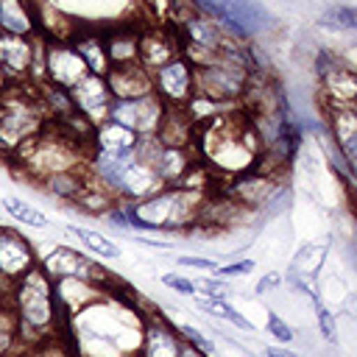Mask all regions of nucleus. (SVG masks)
<instances>
[{"instance_id": "obj_1", "label": "nucleus", "mask_w": 357, "mask_h": 357, "mask_svg": "<svg viewBox=\"0 0 357 357\" xmlns=\"http://www.w3.org/2000/svg\"><path fill=\"white\" fill-rule=\"evenodd\" d=\"M195 134L204 159L223 173H248V167H254L259 159L257 153L262 142L245 114L220 112L212 120L198 123Z\"/></svg>"}, {"instance_id": "obj_2", "label": "nucleus", "mask_w": 357, "mask_h": 357, "mask_svg": "<svg viewBox=\"0 0 357 357\" xmlns=\"http://www.w3.org/2000/svg\"><path fill=\"white\" fill-rule=\"evenodd\" d=\"M134 231H184L195 223L201 192L184 187H162L142 201H120Z\"/></svg>"}, {"instance_id": "obj_3", "label": "nucleus", "mask_w": 357, "mask_h": 357, "mask_svg": "<svg viewBox=\"0 0 357 357\" xmlns=\"http://www.w3.org/2000/svg\"><path fill=\"white\" fill-rule=\"evenodd\" d=\"M8 301H11V310H14L17 321H20V335L22 332H33V335L45 337V332L53 326V321L61 312V307L56 301L53 279L39 265L31 268L22 279H17L11 284Z\"/></svg>"}, {"instance_id": "obj_4", "label": "nucleus", "mask_w": 357, "mask_h": 357, "mask_svg": "<svg viewBox=\"0 0 357 357\" xmlns=\"http://www.w3.org/2000/svg\"><path fill=\"white\" fill-rule=\"evenodd\" d=\"M192 75H195V95L215 100L220 106L243 98L248 89V81H251L248 67L229 61V59H220V61H212L204 67H192Z\"/></svg>"}, {"instance_id": "obj_5", "label": "nucleus", "mask_w": 357, "mask_h": 357, "mask_svg": "<svg viewBox=\"0 0 357 357\" xmlns=\"http://www.w3.org/2000/svg\"><path fill=\"white\" fill-rule=\"evenodd\" d=\"M45 126L42 109L20 92L0 98V151H17Z\"/></svg>"}, {"instance_id": "obj_6", "label": "nucleus", "mask_w": 357, "mask_h": 357, "mask_svg": "<svg viewBox=\"0 0 357 357\" xmlns=\"http://www.w3.org/2000/svg\"><path fill=\"white\" fill-rule=\"evenodd\" d=\"M215 22L229 36L245 42L259 33H268L276 25V17L259 0H220V14Z\"/></svg>"}, {"instance_id": "obj_7", "label": "nucleus", "mask_w": 357, "mask_h": 357, "mask_svg": "<svg viewBox=\"0 0 357 357\" xmlns=\"http://www.w3.org/2000/svg\"><path fill=\"white\" fill-rule=\"evenodd\" d=\"M162 114H165V103L156 98V92L142 95V98L112 100V109H109V120L134 131L137 137H156Z\"/></svg>"}, {"instance_id": "obj_8", "label": "nucleus", "mask_w": 357, "mask_h": 357, "mask_svg": "<svg viewBox=\"0 0 357 357\" xmlns=\"http://www.w3.org/2000/svg\"><path fill=\"white\" fill-rule=\"evenodd\" d=\"M153 81V92L165 106H187L195 95V75H192V64L184 56L170 59L167 64L156 67L151 73Z\"/></svg>"}, {"instance_id": "obj_9", "label": "nucleus", "mask_w": 357, "mask_h": 357, "mask_svg": "<svg viewBox=\"0 0 357 357\" xmlns=\"http://www.w3.org/2000/svg\"><path fill=\"white\" fill-rule=\"evenodd\" d=\"M39 268H42L53 282H59V279H84V282H92V284H98V287L109 282V276L100 271L98 262H92L89 257H84L81 251H75V248H70V245H56L50 254L42 257Z\"/></svg>"}, {"instance_id": "obj_10", "label": "nucleus", "mask_w": 357, "mask_h": 357, "mask_svg": "<svg viewBox=\"0 0 357 357\" xmlns=\"http://www.w3.org/2000/svg\"><path fill=\"white\" fill-rule=\"evenodd\" d=\"M86 73L89 70L78 56V50L73 47V42H59V39L45 42V81L50 86L70 92Z\"/></svg>"}, {"instance_id": "obj_11", "label": "nucleus", "mask_w": 357, "mask_h": 357, "mask_svg": "<svg viewBox=\"0 0 357 357\" xmlns=\"http://www.w3.org/2000/svg\"><path fill=\"white\" fill-rule=\"evenodd\" d=\"M70 100L73 109L89 123V126H100L109 120V109H112V92L106 84V75H95L86 73L73 89H70Z\"/></svg>"}, {"instance_id": "obj_12", "label": "nucleus", "mask_w": 357, "mask_h": 357, "mask_svg": "<svg viewBox=\"0 0 357 357\" xmlns=\"http://www.w3.org/2000/svg\"><path fill=\"white\" fill-rule=\"evenodd\" d=\"M36 265H39V259H36L28 237H22L14 229L0 226V279L14 284L17 279H22Z\"/></svg>"}, {"instance_id": "obj_13", "label": "nucleus", "mask_w": 357, "mask_h": 357, "mask_svg": "<svg viewBox=\"0 0 357 357\" xmlns=\"http://www.w3.org/2000/svg\"><path fill=\"white\" fill-rule=\"evenodd\" d=\"M33 56H36V39L0 33V70L6 81H22L25 75H31Z\"/></svg>"}, {"instance_id": "obj_14", "label": "nucleus", "mask_w": 357, "mask_h": 357, "mask_svg": "<svg viewBox=\"0 0 357 357\" xmlns=\"http://www.w3.org/2000/svg\"><path fill=\"white\" fill-rule=\"evenodd\" d=\"M181 343H184V337L178 335V329L156 312L145 321L142 346H139L137 357H178Z\"/></svg>"}, {"instance_id": "obj_15", "label": "nucleus", "mask_w": 357, "mask_h": 357, "mask_svg": "<svg viewBox=\"0 0 357 357\" xmlns=\"http://www.w3.org/2000/svg\"><path fill=\"white\" fill-rule=\"evenodd\" d=\"M181 56V39L165 28H148L139 33V64L153 73L156 67L167 64L170 59Z\"/></svg>"}, {"instance_id": "obj_16", "label": "nucleus", "mask_w": 357, "mask_h": 357, "mask_svg": "<svg viewBox=\"0 0 357 357\" xmlns=\"http://www.w3.org/2000/svg\"><path fill=\"white\" fill-rule=\"evenodd\" d=\"M100 36H103L109 70L112 67L139 64V31L134 25H114L112 31H106Z\"/></svg>"}, {"instance_id": "obj_17", "label": "nucleus", "mask_w": 357, "mask_h": 357, "mask_svg": "<svg viewBox=\"0 0 357 357\" xmlns=\"http://www.w3.org/2000/svg\"><path fill=\"white\" fill-rule=\"evenodd\" d=\"M279 184L268 173H243L229 184V201L245 209H259Z\"/></svg>"}, {"instance_id": "obj_18", "label": "nucleus", "mask_w": 357, "mask_h": 357, "mask_svg": "<svg viewBox=\"0 0 357 357\" xmlns=\"http://www.w3.org/2000/svg\"><path fill=\"white\" fill-rule=\"evenodd\" d=\"M106 84L114 100L120 98H142L153 92L151 73L142 64H128V67H112L106 73Z\"/></svg>"}, {"instance_id": "obj_19", "label": "nucleus", "mask_w": 357, "mask_h": 357, "mask_svg": "<svg viewBox=\"0 0 357 357\" xmlns=\"http://www.w3.org/2000/svg\"><path fill=\"white\" fill-rule=\"evenodd\" d=\"M332 134H335V142L349 165V173L357 176V114L354 109L349 106H335L332 112Z\"/></svg>"}, {"instance_id": "obj_20", "label": "nucleus", "mask_w": 357, "mask_h": 357, "mask_svg": "<svg viewBox=\"0 0 357 357\" xmlns=\"http://www.w3.org/2000/svg\"><path fill=\"white\" fill-rule=\"evenodd\" d=\"M36 25L39 17L31 0H0V33L33 36Z\"/></svg>"}, {"instance_id": "obj_21", "label": "nucleus", "mask_w": 357, "mask_h": 357, "mask_svg": "<svg viewBox=\"0 0 357 357\" xmlns=\"http://www.w3.org/2000/svg\"><path fill=\"white\" fill-rule=\"evenodd\" d=\"M139 139H142V137H137L134 131H128V128H123V126L106 120V123H100L98 131H95L92 151L109 153V156H123V153H131V151L139 145Z\"/></svg>"}, {"instance_id": "obj_22", "label": "nucleus", "mask_w": 357, "mask_h": 357, "mask_svg": "<svg viewBox=\"0 0 357 357\" xmlns=\"http://www.w3.org/2000/svg\"><path fill=\"white\" fill-rule=\"evenodd\" d=\"M42 184H45V190L50 195L75 204L81 198V192L92 184V176H86L84 170H61V173H53V176L42 178Z\"/></svg>"}, {"instance_id": "obj_23", "label": "nucleus", "mask_w": 357, "mask_h": 357, "mask_svg": "<svg viewBox=\"0 0 357 357\" xmlns=\"http://www.w3.org/2000/svg\"><path fill=\"white\" fill-rule=\"evenodd\" d=\"M73 47L78 50V56L84 59L86 70L95 75H106L109 73V59H106V47H103V36L95 31H84L78 36L70 39Z\"/></svg>"}, {"instance_id": "obj_24", "label": "nucleus", "mask_w": 357, "mask_h": 357, "mask_svg": "<svg viewBox=\"0 0 357 357\" xmlns=\"http://www.w3.org/2000/svg\"><path fill=\"white\" fill-rule=\"evenodd\" d=\"M67 234L75 237L89 254H98L103 259H117L120 257V245H114L109 237H103L95 229H84V226H67Z\"/></svg>"}, {"instance_id": "obj_25", "label": "nucleus", "mask_w": 357, "mask_h": 357, "mask_svg": "<svg viewBox=\"0 0 357 357\" xmlns=\"http://www.w3.org/2000/svg\"><path fill=\"white\" fill-rule=\"evenodd\" d=\"M195 307L201 310V312H206V315H212V318H220V321H229L231 326H237V329H243V332H254V324L243 315V312H237L231 304H229V298H198L195 301Z\"/></svg>"}, {"instance_id": "obj_26", "label": "nucleus", "mask_w": 357, "mask_h": 357, "mask_svg": "<svg viewBox=\"0 0 357 357\" xmlns=\"http://www.w3.org/2000/svg\"><path fill=\"white\" fill-rule=\"evenodd\" d=\"M3 209H6L17 223H22V226H31V229H47V226H50V218H47L42 209H36L33 204H28V201H22V198H17V195H6V198H3Z\"/></svg>"}, {"instance_id": "obj_27", "label": "nucleus", "mask_w": 357, "mask_h": 357, "mask_svg": "<svg viewBox=\"0 0 357 357\" xmlns=\"http://www.w3.org/2000/svg\"><path fill=\"white\" fill-rule=\"evenodd\" d=\"M17 335H20V321H17L11 301H8L0 307V357H8V351L17 343Z\"/></svg>"}, {"instance_id": "obj_28", "label": "nucleus", "mask_w": 357, "mask_h": 357, "mask_svg": "<svg viewBox=\"0 0 357 357\" xmlns=\"http://www.w3.org/2000/svg\"><path fill=\"white\" fill-rule=\"evenodd\" d=\"M290 198H293V190L284 187V184H279V187L271 192V198L259 206V212H262L265 218H276V215H282V212L290 206Z\"/></svg>"}, {"instance_id": "obj_29", "label": "nucleus", "mask_w": 357, "mask_h": 357, "mask_svg": "<svg viewBox=\"0 0 357 357\" xmlns=\"http://www.w3.org/2000/svg\"><path fill=\"white\" fill-rule=\"evenodd\" d=\"M195 293H201L204 298H229V284L220 276H198Z\"/></svg>"}, {"instance_id": "obj_30", "label": "nucleus", "mask_w": 357, "mask_h": 357, "mask_svg": "<svg viewBox=\"0 0 357 357\" xmlns=\"http://www.w3.org/2000/svg\"><path fill=\"white\" fill-rule=\"evenodd\" d=\"M176 329H178V335H181V337H184L190 346H195V349H201L204 354L215 357V351H218V349H215V343H212V340H209V337H206L201 329H195V326H190V324H178Z\"/></svg>"}, {"instance_id": "obj_31", "label": "nucleus", "mask_w": 357, "mask_h": 357, "mask_svg": "<svg viewBox=\"0 0 357 357\" xmlns=\"http://www.w3.org/2000/svg\"><path fill=\"white\" fill-rule=\"evenodd\" d=\"M28 357H70V354H67V346L61 340L45 335L36 340V346L28 351Z\"/></svg>"}, {"instance_id": "obj_32", "label": "nucleus", "mask_w": 357, "mask_h": 357, "mask_svg": "<svg viewBox=\"0 0 357 357\" xmlns=\"http://www.w3.org/2000/svg\"><path fill=\"white\" fill-rule=\"evenodd\" d=\"M315 318H318V329H321L324 340H326V343H337V326H335V318H332V312L321 304V298L315 301Z\"/></svg>"}, {"instance_id": "obj_33", "label": "nucleus", "mask_w": 357, "mask_h": 357, "mask_svg": "<svg viewBox=\"0 0 357 357\" xmlns=\"http://www.w3.org/2000/svg\"><path fill=\"white\" fill-rule=\"evenodd\" d=\"M268 335H273L279 343H290L293 337H296V332H293V326L287 324V321H282V315L279 312H273V310H268Z\"/></svg>"}, {"instance_id": "obj_34", "label": "nucleus", "mask_w": 357, "mask_h": 357, "mask_svg": "<svg viewBox=\"0 0 357 357\" xmlns=\"http://www.w3.org/2000/svg\"><path fill=\"white\" fill-rule=\"evenodd\" d=\"M251 271H254V259H237V262H229V265H218L215 268V276L234 279V276H248Z\"/></svg>"}, {"instance_id": "obj_35", "label": "nucleus", "mask_w": 357, "mask_h": 357, "mask_svg": "<svg viewBox=\"0 0 357 357\" xmlns=\"http://www.w3.org/2000/svg\"><path fill=\"white\" fill-rule=\"evenodd\" d=\"M162 284L170 287V290H176V293H181V296H195V282L187 279V276H181V273H165L162 276Z\"/></svg>"}, {"instance_id": "obj_36", "label": "nucleus", "mask_w": 357, "mask_h": 357, "mask_svg": "<svg viewBox=\"0 0 357 357\" xmlns=\"http://www.w3.org/2000/svg\"><path fill=\"white\" fill-rule=\"evenodd\" d=\"M178 265L195 268V271H209V273H215V268H218V262L206 259V257H178Z\"/></svg>"}, {"instance_id": "obj_37", "label": "nucleus", "mask_w": 357, "mask_h": 357, "mask_svg": "<svg viewBox=\"0 0 357 357\" xmlns=\"http://www.w3.org/2000/svg\"><path fill=\"white\" fill-rule=\"evenodd\" d=\"M282 284V276L276 273V271H271V273H265L259 282H257V287H254V293L257 296H265V293H271V290H276Z\"/></svg>"}, {"instance_id": "obj_38", "label": "nucleus", "mask_w": 357, "mask_h": 357, "mask_svg": "<svg viewBox=\"0 0 357 357\" xmlns=\"http://www.w3.org/2000/svg\"><path fill=\"white\" fill-rule=\"evenodd\" d=\"M262 357H301V354L293 351V349H284V346H265Z\"/></svg>"}, {"instance_id": "obj_39", "label": "nucleus", "mask_w": 357, "mask_h": 357, "mask_svg": "<svg viewBox=\"0 0 357 357\" xmlns=\"http://www.w3.org/2000/svg\"><path fill=\"white\" fill-rule=\"evenodd\" d=\"M142 245H148V248H162V251H167V248H173L170 243H165V240H156V237H145V234H139L137 237Z\"/></svg>"}, {"instance_id": "obj_40", "label": "nucleus", "mask_w": 357, "mask_h": 357, "mask_svg": "<svg viewBox=\"0 0 357 357\" xmlns=\"http://www.w3.org/2000/svg\"><path fill=\"white\" fill-rule=\"evenodd\" d=\"M178 357H209V354H204L201 349H195V346H190V343L184 340L181 349H178Z\"/></svg>"}, {"instance_id": "obj_41", "label": "nucleus", "mask_w": 357, "mask_h": 357, "mask_svg": "<svg viewBox=\"0 0 357 357\" xmlns=\"http://www.w3.org/2000/svg\"><path fill=\"white\" fill-rule=\"evenodd\" d=\"M6 84H8V81H6V75H3V70H0V92L6 89Z\"/></svg>"}]
</instances>
